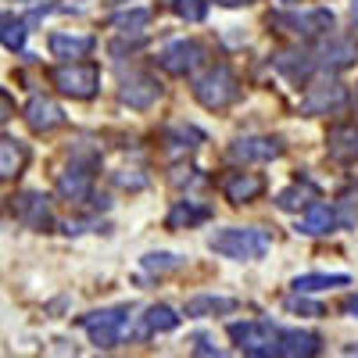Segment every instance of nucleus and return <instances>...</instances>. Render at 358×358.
Returning a JSON list of instances; mask_svg holds the SVG:
<instances>
[{"label": "nucleus", "instance_id": "obj_1", "mask_svg": "<svg viewBox=\"0 0 358 358\" xmlns=\"http://www.w3.org/2000/svg\"><path fill=\"white\" fill-rule=\"evenodd\" d=\"M208 248L219 251L222 258H233V262H251V258H262L273 241H268V233L258 229V226H233V229H219L208 236Z\"/></svg>", "mask_w": 358, "mask_h": 358}, {"label": "nucleus", "instance_id": "obj_2", "mask_svg": "<svg viewBox=\"0 0 358 358\" xmlns=\"http://www.w3.org/2000/svg\"><path fill=\"white\" fill-rule=\"evenodd\" d=\"M236 94H241V86H236V76L226 65H215V69H208L204 76L194 79V97L208 111H222L226 104L236 101Z\"/></svg>", "mask_w": 358, "mask_h": 358}, {"label": "nucleus", "instance_id": "obj_3", "mask_svg": "<svg viewBox=\"0 0 358 358\" xmlns=\"http://www.w3.org/2000/svg\"><path fill=\"white\" fill-rule=\"evenodd\" d=\"M50 83L62 90L65 97L90 101L101 90V69L97 65H86V62H69V65H57L50 72Z\"/></svg>", "mask_w": 358, "mask_h": 358}, {"label": "nucleus", "instance_id": "obj_4", "mask_svg": "<svg viewBox=\"0 0 358 358\" xmlns=\"http://www.w3.org/2000/svg\"><path fill=\"white\" fill-rule=\"evenodd\" d=\"M229 337L248 355H276V348H280V330L268 322H233Z\"/></svg>", "mask_w": 358, "mask_h": 358}, {"label": "nucleus", "instance_id": "obj_5", "mask_svg": "<svg viewBox=\"0 0 358 358\" xmlns=\"http://www.w3.org/2000/svg\"><path fill=\"white\" fill-rule=\"evenodd\" d=\"M129 308H104V312H90L79 319V326L90 334L97 348H115L118 337H122V326H126Z\"/></svg>", "mask_w": 358, "mask_h": 358}, {"label": "nucleus", "instance_id": "obj_6", "mask_svg": "<svg viewBox=\"0 0 358 358\" xmlns=\"http://www.w3.org/2000/svg\"><path fill=\"white\" fill-rule=\"evenodd\" d=\"M158 62L169 76H187L194 72L201 62H204V47L197 40H172L162 54H158Z\"/></svg>", "mask_w": 358, "mask_h": 358}, {"label": "nucleus", "instance_id": "obj_7", "mask_svg": "<svg viewBox=\"0 0 358 358\" xmlns=\"http://www.w3.org/2000/svg\"><path fill=\"white\" fill-rule=\"evenodd\" d=\"M283 155V143L273 136H244V140H233L229 147V158L233 162H273Z\"/></svg>", "mask_w": 358, "mask_h": 358}, {"label": "nucleus", "instance_id": "obj_8", "mask_svg": "<svg viewBox=\"0 0 358 358\" xmlns=\"http://www.w3.org/2000/svg\"><path fill=\"white\" fill-rule=\"evenodd\" d=\"M344 104H348L344 86L341 83H322V86H312L308 90V97L301 101V111L305 115H330V111H337Z\"/></svg>", "mask_w": 358, "mask_h": 358}, {"label": "nucleus", "instance_id": "obj_9", "mask_svg": "<svg viewBox=\"0 0 358 358\" xmlns=\"http://www.w3.org/2000/svg\"><path fill=\"white\" fill-rule=\"evenodd\" d=\"M25 122L33 126L36 133H50V129H57L65 122V111L57 108L50 97H33L25 104Z\"/></svg>", "mask_w": 358, "mask_h": 358}, {"label": "nucleus", "instance_id": "obj_10", "mask_svg": "<svg viewBox=\"0 0 358 358\" xmlns=\"http://www.w3.org/2000/svg\"><path fill=\"white\" fill-rule=\"evenodd\" d=\"M262 190H265V183H262V176H255V172H229V176L222 179V194H226V201H233V204H248V201H255Z\"/></svg>", "mask_w": 358, "mask_h": 358}, {"label": "nucleus", "instance_id": "obj_11", "mask_svg": "<svg viewBox=\"0 0 358 358\" xmlns=\"http://www.w3.org/2000/svg\"><path fill=\"white\" fill-rule=\"evenodd\" d=\"M54 57H65V62H79L94 50V36H83V33H50L47 40Z\"/></svg>", "mask_w": 358, "mask_h": 358}, {"label": "nucleus", "instance_id": "obj_12", "mask_svg": "<svg viewBox=\"0 0 358 358\" xmlns=\"http://www.w3.org/2000/svg\"><path fill=\"white\" fill-rule=\"evenodd\" d=\"M276 22H280V25H290V33H308V36H315V33L334 29V11L319 8V11H308V15H276Z\"/></svg>", "mask_w": 358, "mask_h": 358}, {"label": "nucleus", "instance_id": "obj_13", "mask_svg": "<svg viewBox=\"0 0 358 358\" xmlns=\"http://www.w3.org/2000/svg\"><path fill=\"white\" fill-rule=\"evenodd\" d=\"M158 94H162V86H158V79H151V76H136V79H129L126 86H122V104H129V108H151L155 101H158Z\"/></svg>", "mask_w": 358, "mask_h": 358}, {"label": "nucleus", "instance_id": "obj_14", "mask_svg": "<svg viewBox=\"0 0 358 358\" xmlns=\"http://www.w3.org/2000/svg\"><path fill=\"white\" fill-rule=\"evenodd\" d=\"M15 212H18V219L25 226H33V229H47L50 226V204H47L43 194H22Z\"/></svg>", "mask_w": 358, "mask_h": 358}, {"label": "nucleus", "instance_id": "obj_15", "mask_svg": "<svg viewBox=\"0 0 358 358\" xmlns=\"http://www.w3.org/2000/svg\"><path fill=\"white\" fill-rule=\"evenodd\" d=\"M90 190H94V179H90L86 169H65L62 176H57V194H62L65 201H86Z\"/></svg>", "mask_w": 358, "mask_h": 358}, {"label": "nucleus", "instance_id": "obj_16", "mask_svg": "<svg viewBox=\"0 0 358 358\" xmlns=\"http://www.w3.org/2000/svg\"><path fill=\"white\" fill-rule=\"evenodd\" d=\"M29 162V151L22 140H11V136H0V179H15Z\"/></svg>", "mask_w": 358, "mask_h": 358}, {"label": "nucleus", "instance_id": "obj_17", "mask_svg": "<svg viewBox=\"0 0 358 358\" xmlns=\"http://www.w3.org/2000/svg\"><path fill=\"white\" fill-rule=\"evenodd\" d=\"M334 226H337V215H334L330 204H308L305 219L297 222V233H305V236H322V233H330Z\"/></svg>", "mask_w": 358, "mask_h": 358}, {"label": "nucleus", "instance_id": "obj_18", "mask_svg": "<svg viewBox=\"0 0 358 358\" xmlns=\"http://www.w3.org/2000/svg\"><path fill=\"white\" fill-rule=\"evenodd\" d=\"M319 337L315 334H305V330H283L280 334V348H276V355H290V358H297V355H315L319 351Z\"/></svg>", "mask_w": 358, "mask_h": 358}, {"label": "nucleus", "instance_id": "obj_19", "mask_svg": "<svg viewBox=\"0 0 358 358\" xmlns=\"http://www.w3.org/2000/svg\"><path fill=\"white\" fill-rule=\"evenodd\" d=\"M326 143H330V155L334 158H358V126H334L330 136H326Z\"/></svg>", "mask_w": 358, "mask_h": 358}, {"label": "nucleus", "instance_id": "obj_20", "mask_svg": "<svg viewBox=\"0 0 358 358\" xmlns=\"http://www.w3.org/2000/svg\"><path fill=\"white\" fill-rule=\"evenodd\" d=\"M276 69H280L290 83H305L315 65H312V54H305V50H287V54L276 57Z\"/></svg>", "mask_w": 358, "mask_h": 358}, {"label": "nucleus", "instance_id": "obj_21", "mask_svg": "<svg viewBox=\"0 0 358 358\" xmlns=\"http://www.w3.org/2000/svg\"><path fill=\"white\" fill-rule=\"evenodd\" d=\"M236 301L233 297H215V294H197L187 301V315L190 319H204V315H215V312H233Z\"/></svg>", "mask_w": 358, "mask_h": 358}, {"label": "nucleus", "instance_id": "obj_22", "mask_svg": "<svg viewBox=\"0 0 358 358\" xmlns=\"http://www.w3.org/2000/svg\"><path fill=\"white\" fill-rule=\"evenodd\" d=\"M208 215V208L204 204H194V201H179L172 212H169V229H183V226H197V222H204Z\"/></svg>", "mask_w": 358, "mask_h": 358}, {"label": "nucleus", "instance_id": "obj_23", "mask_svg": "<svg viewBox=\"0 0 358 358\" xmlns=\"http://www.w3.org/2000/svg\"><path fill=\"white\" fill-rule=\"evenodd\" d=\"M143 326H147V334H172L179 326V315L169 305H151L143 315Z\"/></svg>", "mask_w": 358, "mask_h": 358}, {"label": "nucleus", "instance_id": "obj_24", "mask_svg": "<svg viewBox=\"0 0 358 358\" xmlns=\"http://www.w3.org/2000/svg\"><path fill=\"white\" fill-rule=\"evenodd\" d=\"M351 276L344 273H334V276H326V273H308V276H297L294 280V290L297 294H312V290H326V287H348Z\"/></svg>", "mask_w": 358, "mask_h": 358}, {"label": "nucleus", "instance_id": "obj_25", "mask_svg": "<svg viewBox=\"0 0 358 358\" xmlns=\"http://www.w3.org/2000/svg\"><path fill=\"white\" fill-rule=\"evenodd\" d=\"M147 22H151V11H147V8H133V11H122V15L108 18V25L118 29V33H140Z\"/></svg>", "mask_w": 358, "mask_h": 358}, {"label": "nucleus", "instance_id": "obj_26", "mask_svg": "<svg viewBox=\"0 0 358 358\" xmlns=\"http://www.w3.org/2000/svg\"><path fill=\"white\" fill-rule=\"evenodd\" d=\"M355 57H358L355 43H348V40H334L330 47L322 50V65H330V69H348Z\"/></svg>", "mask_w": 358, "mask_h": 358}, {"label": "nucleus", "instance_id": "obj_27", "mask_svg": "<svg viewBox=\"0 0 358 358\" xmlns=\"http://www.w3.org/2000/svg\"><path fill=\"white\" fill-rule=\"evenodd\" d=\"M25 22H15V18H4L0 22V43H4L8 50H22L25 47Z\"/></svg>", "mask_w": 358, "mask_h": 358}, {"label": "nucleus", "instance_id": "obj_28", "mask_svg": "<svg viewBox=\"0 0 358 358\" xmlns=\"http://www.w3.org/2000/svg\"><path fill=\"white\" fill-rule=\"evenodd\" d=\"M308 197H312V194H308L305 187H287V190L276 194V204L283 208V212H301V208L308 204Z\"/></svg>", "mask_w": 358, "mask_h": 358}, {"label": "nucleus", "instance_id": "obj_29", "mask_svg": "<svg viewBox=\"0 0 358 358\" xmlns=\"http://www.w3.org/2000/svg\"><path fill=\"white\" fill-rule=\"evenodd\" d=\"M179 255H169V251H158V255H147L143 258V268L147 273H169V268H179Z\"/></svg>", "mask_w": 358, "mask_h": 358}, {"label": "nucleus", "instance_id": "obj_30", "mask_svg": "<svg viewBox=\"0 0 358 358\" xmlns=\"http://www.w3.org/2000/svg\"><path fill=\"white\" fill-rule=\"evenodd\" d=\"M172 11L187 22H201L208 8H204V0H172Z\"/></svg>", "mask_w": 358, "mask_h": 358}, {"label": "nucleus", "instance_id": "obj_31", "mask_svg": "<svg viewBox=\"0 0 358 358\" xmlns=\"http://www.w3.org/2000/svg\"><path fill=\"white\" fill-rule=\"evenodd\" d=\"M287 312H294V315H308V319H319V315H326V308H322V305H315V301H305V297H290V301H287Z\"/></svg>", "mask_w": 358, "mask_h": 358}, {"label": "nucleus", "instance_id": "obj_32", "mask_svg": "<svg viewBox=\"0 0 358 358\" xmlns=\"http://www.w3.org/2000/svg\"><path fill=\"white\" fill-rule=\"evenodd\" d=\"M115 183L122 187V190H143L147 187V176H140V172H118Z\"/></svg>", "mask_w": 358, "mask_h": 358}, {"label": "nucleus", "instance_id": "obj_33", "mask_svg": "<svg viewBox=\"0 0 358 358\" xmlns=\"http://www.w3.org/2000/svg\"><path fill=\"white\" fill-rule=\"evenodd\" d=\"M11 101H8V94H4V90H0V122H8V118H11Z\"/></svg>", "mask_w": 358, "mask_h": 358}, {"label": "nucleus", "instance_id": "obj_34", "mask_svg": "<svg viewBox=\"0 0 358 358\" xmlns=\"http://www.w3.org/2000/svg\"><path fill=\"white\" fill-rule=\"evenodd\" d=\"M197 355H219V351L212 348V341H208V337H201L197 341Z\"/></svg>", "mask_w": 358, "mask_h": 358}, {"label": "nucleus", "instance_id": "obj_35", "mask_svg": "<svg viewBox=\"0 0 358 358\" xmlns=\"http://www.w3.org/2000/svg\"><path fill=\"white\" fill-rule=\"evenodd\" d=\"M222 8H244V4H255V0H215Z\"/></svg>", "mask_w": 358, "mask_h": 358}, {"label": "nucleus", "instance_id": "obj_36", "mask_svg": "<svg viewBox=\"0 0 358 358\" xmlns=\"http://www.w3.org/2000/svg\"><path fill=\"white\" fill-rule=\"evenodd\" d=\"M344 312H351V315H358V294H351L348 301H344Z\"/></svg>", "mask_w": 358, "mask_h": 358}, {"label": "nucleus", "instance_id": "obj_37", "mask_svg": "<svg viewBox=\"0 0 358 358\" xmlns=\"http://www.w3.org/2000/svg\"><path fill=\"white\" fill-rule=\"evenodd\" d=\"M351 22L358 25V0H351Z\"/></svg>", "mask_w": 358, "mask_h": 358}, {"label": "nucleus", "instance_id": "obj_38", "mask_svg": "<svg viewBox=\"0 0 358 358\" xmlns=\"http://www.w3.org/2000/svg\"><path fill=\"white\" fill-rule=\"evenodd\" d=\"M348 355H358V344H351V348H348Z\"/></svg>", "mask_w": 358, "mask_h": 358}, {"label": "nucleus", "instance_id": "obj_39", "mask_svg": "<svg viewBox=\"0 0 358 358\" xmlns=\"http://www.w3.org/2000/svg\"><path fill=\"white\" fill-rule=\"evenodd\" d=\"M280 4H297V0H280Z\"/></svg>", "mask_w": 358, "mask_h": 358}, {"label": "nucleus", "instance_id": "obj_40", "mask_svg": "<svg viewBox=\"0 0 358 358\" xmlns=\"http://www.w3.org/2000/svg\"><path fill=\"white\" fill-rule=\"evenodd\" d=\"M0 22H4V18H0Z\"/></svg>", "mask_w": 358, "mask_h": 358}]
</instances>
